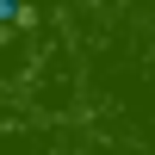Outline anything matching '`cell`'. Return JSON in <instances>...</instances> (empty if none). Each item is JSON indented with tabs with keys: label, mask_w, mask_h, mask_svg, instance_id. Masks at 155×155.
Here are the masks:
<instances>
[{
	"label": "cell",
	"mask_w": 155,
	"mask_h": 155,
	"mask_svg": "<svg viewBox=\"0 0 155 155\" xmlns=\"http://www.w3.org/2000/svg\"><path fill=\"white\" fill-rule=\"evenodd\" d=\"M31 25V0H0V31H25Z\"/></svg>",
	"instance_id": "obj_1"
}]
</instances>
